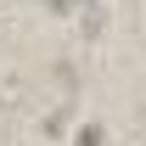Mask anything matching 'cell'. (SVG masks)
<instances>
[{
	"label": "cell",
	"instance_id": "cell-1",
	"mask_svg": "<svg viewBox=\"0 0 146 146\" xmlns=\"http://www.w3.org/2000/svg\"><path fill=\"white\" fill-rule=\"evenodd\" d=\"M79 146H101V129H84V135H79Z\"/></svg>",
	"mask_w": 146,
	"mask_h": 146
}]
</instances>
